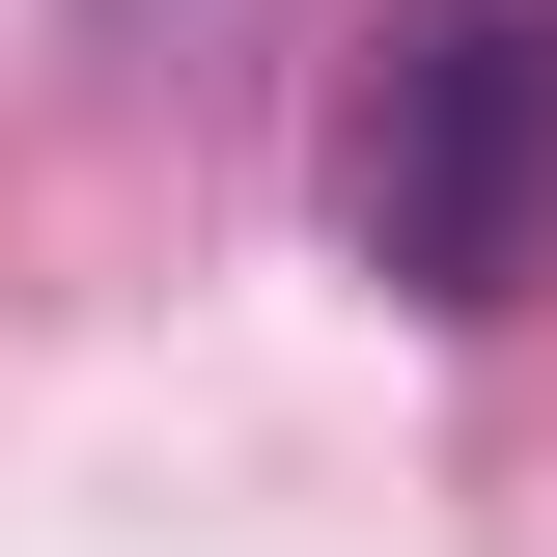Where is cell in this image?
Listing matches in <instances>:
<instances>
[{
  "label": "cell",
  "instance_id": "6da1fadb",
  "mask_svg": "<svg viewBox=\"0 0 557 557\" xmlns=\"http://www.w3.org/2000/svg\"><path fill=\"white\" fill-rule=\"evenodd\" d=\"M335 223L391 307H530L557 278V0H391L335 84Z\"/></svg>",
  "mask_w": 557,
  "mask_h": 557
}]
</instances>
